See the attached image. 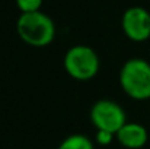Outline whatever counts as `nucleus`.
Segmentation results:
<instances>
[{
	"mask_svg": "<svg viewBox=\"0 0 150 149\" xmlns=\"http://www.w3.org/2000/svg\"><path fill=\"white\" fill-rule=\"evenodd\" d=\"M16 31L21 40L32 47L48 46L55 35V26L52 19L42 12L22 13L18 19Z\"/></svg>",
	"mask_w": 150,
	"mask_h": 149,
	"instance_id": "1",
	"label": "nucleus"
},
{
	"mask_svg": "<svg viewBox=\"0 0 150 149\" xmlns=\"http://www.w3.org/2000/svg\"><path fill=\"white\" fill-rule=\"evenodd\" d=\"M124 92L134 99L150 98V63L143 58L128 60L120 73Z\"/></svg>",
	"mask_w": 150,
	"mask_h": 149,
	"instance_id": "2",
	"label": "nucleus"
},
{
	"mask_svg": "<svg viewBox=\"0 0 150 149\" xmlns=\"http://www.w3.org/2000/svg\"><path fill=\"white\" fill-rule=\"evenodd\" d=\"M64 67L67 73L77 81H89L99 70V57L88 46H74L66 53Z\"/></svg>",
	"mask_w": 150,
	"mask_h": 149,
	"instance_id": "3",
	"label": "nucleus"
},
{
	"mask_svg": "<svg viewBox=\"0 0 150 149\" xmlns=\"http://www.w3.org/2000/svg\"><path fill=\"white\" fill-rule=\"evenodd\" d=\"M91 120L98 130L111 135H117L127 123L124 110L111 99H100L93 104L91 110Z\"/></svg>",
	"mask_w": 150,
	"mask_h": 149,
	"instance_id": "4",
	"label": "nucleus"
},
{
	"mask_svg": "<svg viewBox=\"0 0 150 149\" xmlns=\"http://www.w3.org/2000/svg\"><path fill=\"white\" fill-rule=\"evenodd\" d=\"M122 29L133 41H146L150 37V13L139 6L130 7L122 15Z\"/></svg>",
	"mask_w": 150,
	"mask_h": 149,
	"instance_id": "5",
	"label": "nucleus"
},
{
	"mask_svg": "<svg viewBox=\"0 0 150 149\" xmlns=\"http://www.w3.org/2000/svg\"><path fill=\"white\" fill-rule=\"evenodd\" d=\"M118 142L128 149H139L147 142V130L139 123H125L117 133Z\"/></svg>",
	"mask_w": 150,
	"mask_h": 149,
	"instance_id": "6",
	"label": "nucleus"
},
{
	"mask_svg": "<svg viewBox=\"0 0 150 149\" xmlns=\"http://www.w3.org/2000/svg\"><path fill=\"white\" fill-rule=\"evenodd\" d=\"M58 149H93V143L83 135H71L61 142Z\"/></svg>",
	"mask_w": 150,
	"mask_h": 149,
	"instance_id": "7",
	"label": "nucleus"
},
{
	"mask_svg": "<svg viewBox=\"0 0 150 149\" xmlns=\"http://www.w3.org/2000/svg\"><path fill=\"white\" fill-rule=\"evenodd\" d=\"M16 4L22 13H32V12H40L42 0H16Z\"/></svg>",
	"mask_w": 150,
	"mask_h": 149,
	"instance_id": "8",
	"label": "nucleus"
},
{
	"mask_svg": "<svg viewBox=\"0 0 150 149\" xmlns=\"http://www.w3.org/2000/svg\"><path fill=\"white\" fill-rule=\"evenodd\" d=\"M112 140V135L108 133V132H102V130H98V142L102 143V145H106Z\"/></svg>",
	"mask_w": 150,
	"mask_h": 149,
	"instance_id": "9",
	"label": "nucleus"
}]
</instances>
